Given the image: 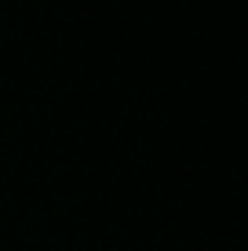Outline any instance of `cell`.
Segmentation results:
<instances>
[]
</instances>
